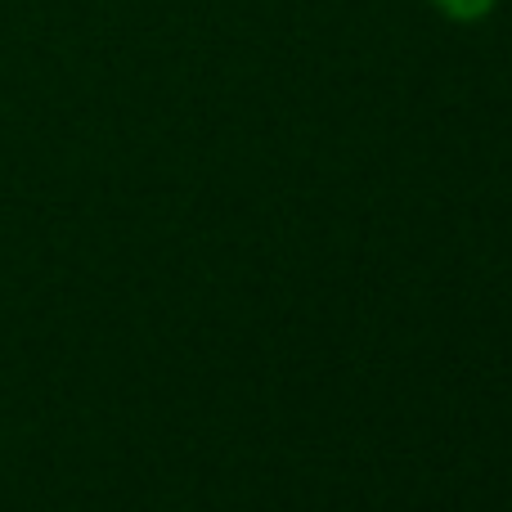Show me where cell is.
<instances>
[{"label":"cell","instance_id":"obj_1","mask_svg":"<svg viewBox=\"0 0 512 512\" xmlns=\"http://www.w3.org/2000/svg\"><path fill=\"white\" fill-rule=\"evenodd\" d=\"M436 9L450 18H459V23H472V18L490 14L495 9V0H436Z\"/></svg>","mask_w":512,"mask_h":512}]
</instances>
